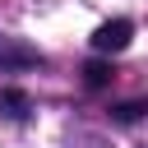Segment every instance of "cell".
I'll use <instances>...</instances> for the list:
<instances>
[{"instance_id": "3", "label": "cell", "mask_w": 148, "mask_h": 148, "mask_svg": "<svg viewBox=\"0 0 148 148\" xmlns=\"http://www.w3.org/2000/svg\"><path fill=\"white\" fill-rule=\"evenodd\" d=\"M0 106H5L9 116H28V97H23L18 88H5V92H0Z\"/></svg>"}, {"instance_id": "1", "label": "cell", "mask_w": 148, "mask_h": 148, "mask_svg": "<svg viewBox=\"0 0 148 148\" xmlns=\"http://www.w3.org/2000/svg\"><path fill=\"white\" fill-rule=\"evenodd\" d=\"M130 37H134V23H130V18H111V23H102V28L92 32V46H97L102 56H116V51L130 46Z\"/></svg>"}, {"instance_id": "4", "label": "cell", "mask_w": 148, "mask_h": 148, "mask_svg": "<svg viewBox=\"0 0 148 148\" xmlns=\"http://www.w3.org/2000/svg\"><path fill=\"white\" fill-rule=\"evenodd\" d=\"M143 111H148V106H139V102H130V106H120V111H116V116H120V120H139V116H143Z\"/></svg>"}, {"instance_id": "2", "label": "cell", "mask_w": 148, "mask_h": 148, "mask_svg": "<svg viewBox=\"0 0 148 148\" xmlns=\"http://www.w3.org/2000/svg\"><path fill=\"white\" fill-rule=\"evenodd\" d=\"M111 74H116V69H111L106 60H88V65H83V83H88V88H106Z\"/></svg>"}]
</instances>
